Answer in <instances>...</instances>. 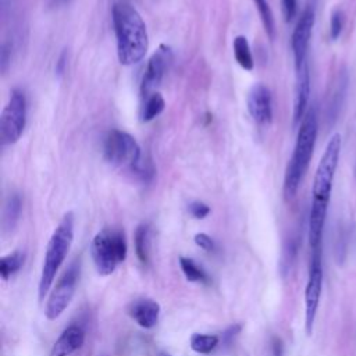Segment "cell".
<instances>
[{
	"instance_id": "obj_11",
	"label": "cell",
	"mask_w": 356,
	"mask_h": 356,
	"mask_svg": "<svg viewBox=\"0 0 356 356\" xmlns=\"http://www.w3.org/2000/svg\"><path fill=\"white\" fill-rule=\"evenodd\" d=\"M314 7L312 4H307L303 13L300 14L295 29L292 32V39H291V46H292V53H293V61H295V70H300L306 61V54L309 49V42L312 38L313 26H314Z\"/></svg>"
},
{
	"instance_id": "obj_6",
	"label": "cell",
	"mask_w": 356,
	"mask_h": 356,
	"mask_svg": "<svg viewBox=\"0 0 356 356\" xmlns=\"http://www.w3.org/2000/svg\"><path fill=\"white\" fill-rule=\"evenodd\" d=\"M341 146H342V139L339 134H334L325 146V150L318 161L314 179H313V188H312V195L313 206H321V207H328L331 192H332V184H334V177L335 171L338 167L339 161V154H341Z\"/></svg>"
},
{
	"instance_id": "obj_25",
	"label": "cell",
	"mask_w": 356,
	"mask_h": 356,
	"mask_svg": "<svg viewBox=\"0 0 356 356\" xmlns=\"http://www.w3.org/2000/svg\"><path fill=\"white\" fill-rule=\"evenodd\" d=\"M188 211L189 214L196 218V220H203L206 218L209 214H210V207L209 204H206L204 202H200V200H193L188 204Z\"/></svg>"
},
{
	"instance_id": "obj_30",
	"label": "cell",
	"mask_w": 356,
	"mask_h": 356,
	"mask_svg": "<svg viewBox=\"0 0 356 356\" xmlns=\"http://www.w3.org/2000/svg\"><path fill=\"white\" fill-rule=\"evenodd\" d=\"M241 330H242V325H241V324H234V325H231V327L227 328V331L222 334V341H224L225 343H229V342L239 334Z\"/></svg>"
},
{
	"instance_id": "obj_31",
	"label": "cell",
	"mask_w": 356,
	"mask_h": 356,
	"mask_svg": "<svg viewBox=\"0 0 356 356\" xmlns=\"http://www.w3.org/2000/svg\"><path fill=\"white\" fill-rule=\"evenodd\" d=\"M271 355L273 356L284 355V343L278 337H273V339H271Z\"/></svg>"
},
{
	"instance_id": "obj_20",
	"label": "cell",
	"mask_w": 356,
	"mask_h": 356,
	"mask_svg": "<svg viewBox=\"0 0 356 356\" xmlns=\"http://www.w3.org/2000/svg\"><path fill=\"white\" fill-rule=\"evenodd\" d=\"M25 263V253L22 250H15L10 254H6L0 260V275L4 281L11 278L15 273L21 270Z\"/></svg>"
},
{
	"instance_id": "obj_29",
	"label": "cell",
	"mask_w": 356,
	"mask_h": 356,
	"mask_svg": "<svg viewBox=\"0 0 356 356\" xmlns=\"http://www.w3.org/2000/svg\"><path fill=\"white\" fill-rule=\"evenodd\" d=\"M67 60H68V56H67V50H63L61 51V54L58 56V58H57V61H56V74L58 75V76H61L64 72H65V70H67Z\"/></svg>"
},
{
	"instance_id": "obj_14",
	"label": "cell",
	"mask_w": 356,
	"mask_h": 356,
	"mask_svg": "<svg viewBox=\"0 0 356 356\" xmlns=\"http://www.w3.org/2000/svg\"><path fill=\"white\" fill-rule=\"evenodd\" d=\"M310 97V72L307 63L303 64L300 70L296 71V89L293 100V124L302 122L309 104Z\"/></svg>"
},
{
	"instance_id": "obj_4",
	"label": "cell",
	"mask_w": 356,
	"mask_h": 356,
	"mask_svg": "<svg viewBox=\"0 0 356 356\" xmlns=\"http://www.w3.org/2000/svg\"><path fill=\"white\" fill-rule=\"evenodd\" d=\"M128 253V245L124 231L117 228H103L90 243V254L96 271L102 277L114 273L118 263L124 261Z\"/></svg>"
},
{
	"instance_id": "obj_16",
	"label": "cell",
	"mask_w": 356,
	"mask_h": 356,
	"mask_svg": "<svg viewBox=\"0 0 356 356\" xmlns=\"http://www.w3.org/2000/svg\"><path fill=\"white\" fill-rule=\"evenodd\" d=\"M135 253L142 264H147L150 260V242H152V228L150 224L142 222L136 227L135 235Z\"/></svg>"
},
{
	"instance_id": "obj_24",
	"label": "cell",
	"mask_w": 356,
	"mask_h": 356,
	"mask_svg": "<svg viewBox=\"0 0 356 356\" xmlns=\"http://www.w3.org/2000/svg\"><path fill=\"white\" fill-rule=\"evenodd\" d=\"M343 25H345V15L342 10L335 8L331 13V18H330V36L332 40H337L341 36Z\"/></svg>"
},
{
	"instance_id": "obj_8",
	"label": "cell",
	"mask_w": 356,
	"mask_h": 356,
	"mask_svg": "<svg viewBox=\"0 0 356 356\" xmlns=\"http://www.w3.org/2000/svg\"><path fill=\"white\" fill-rule=\"evenodd\" d=\"M323 288V264H321V248L312 250L309 278L305 288V330L307 335H312L313 325L317 316Z\"/></svg>"
},
{
	"instance_id": "obj_5",
	"label": "cell",
	"mask_w": 356,
	"mask_h": 356,
	"mask_svg": "<svg viewBox=\"0 0 356 356\" xmlns=\"http://www.w3.org/2000/svg\"><path fill=\"white\" fill-rule=\"evenodd\" d=\"M103 156L110 164L128 170L134 175L138 174L145 160L136 139L121 129H111L106 135L103 140Z\"/></svg>"
},
{
	"instance_id": "obj_17",
	"label": "cell",
	"mask_w": 356,
	"mask_h": 356,
	"mask_svg": "<svg viewBox=\"0 0 356 356\" xmlns=\"http://www.w3.org/2000/svg\"><path fill=\"white\" fill-rule=\"evenodd\" d=\"M21 210H22V200L21 196L18 193H13L8 196L6 206H4V211H3V231L6 234H10L15 229L18 221H19V216H21Z\"/></svg>"
},
{
	"instance_id": "obj_10",
	"label": "cell",
	"mask_w": 356,
	"mask_h": 356,
	"mask_svg": "<svg viewBox=\"0 0 356 356\" xmlns=\"http://www.w3.org/2000/svg\"><path fill=\"white\" fill-rule=\"evenodd\" d=\"M171 61L172 50L167 44H160L157 50L150 56L140 83V95L143 99L152 95L153 89L161 83Z\"/></svg>"
},
{
	"instance_id": "obj_28",
	"label": "cell",
	"mask_w": 356,
	"mask_h": 356,
	"mask_svg": "<svg viewBox=\"0 0 356 356\" xmlns=\"http://www.w3.org/2000/svg\"><path fill=\"white\" fill-rule=\"evenodd\" d=\"M11 61V46L8 43H3L1 44V50H0V68L1 72H6L8 65Z\"/></svg>"
},
{
	"instance_id": "obj_9",
	"label": "cell",
	"mask_w": 356,
	"mask_h": 356,
	"mask_svg": "<svg viewBox=\"0 0 356 356\" xmlns=\"http://www.w3.org/2000/svg\"><path fill=\"white\" fill-rule=\"evenodd\" d=\"M79 277V264L78 261H74L68 270L63 274V277L57 281L56 286L51 289L46 307H44V314L47 320H56L58 318L64 310L70 306L75 289H76V282Z\"/></svg>"
},
{
	"instance_id": "obj_33",
	"label": "cell",
	"mask_w": 356,
	"mask_h": 356,
	"mask_svg": "<svg viewBox=\"0 0 356 356\" xmlns=\"http://www.w3.org/2000/svg\"><path fill=\"white\" fill-rule=\"evenodd\" d=\"M160 356H171V355H168V353H161Z\"/></svg>"
},
{
	"instance_id": "obj_23",
	"label": "cell",
	"mask_w": 356,
	"mask_h": 356,
	"mask_svg": "<svg viewBox=\"0 0 356 356\" xmlns=\"http://www.w3.org/2000/svg\"><path fill=\"white\" fill-rule=\"evenodd\" d=\"M256 8H257V13L260 15V19H261V24L264 26V31L268 35V38H274L275 35V24H274V17H273V11L270 8V4L267 0H253Z\"/></svg>"
},
{
	"instance_id": "obj_2",
	"label": "cell",
	"mask_w": 356,
	"mask_h": 356,
	"mask_svg": "<svg viewBox=\"0 0 356 356\" xmlns=\"http://www.w3.org/2000/svg\"><path fill=\"white\" fill-rule=\"evenodd\" d=\"M317 113L312 106L307 108L302 122L299 124L296 143L285 170L284 197L286 200H292L296 196L300 182L309 168L317 139Z\"/></svg>"
},
{
	"instance_id": "obj_22",
	"label": "cell",
	"mask_w": 356,
	"mask_h": 356,
	"mask_svg": "<svg viewBox=\"0 0 356 356\" xmlns=\"http://www.w3.org/2000/svg\"><path fill=\"white\" fill-rule=\"evenodd\" d=\"M179 267L185 275V278L191 282H207L209 277L202 266H199L193 259L181 256L179 257Z\"/></svg>"
},
{
	"instance_id": "obj_13",
	"label": "cell",
	"mask_w": 356,
	"mask_h": 356,
	"mask_svg": "<svg viewBox=\"0 0 356 356\" xmlns=\"http://www.w3.org/2000/svg\"><path fill=\"white\" fill-rule=\"evenodd\" d=\"M128 314L131 318L142 328H153L160 317V305L149 298H142L134 300L128 307Z\"/></svg>"
},
{
	"instance_id": "obj_7",
	"label": "cell",
	"mask_w": 356,
	"mask_h": 356,
	"mask_svg": "<svg viewBox=\"0 0 356 356\" xmlns=\"http://www.w3.org/2000/svg\"><path fill=\"white\" fill-rule=\"evenodd\" d=\"M26 124V99L22 90L13 89L0 115V138L4 145L15 143Z\"/></svg>"
},
{
	"instance_id": "obj_19",
	"label": "cell",
	"mask_w": 356,
	"mask_h": 356,
	"mask_svg": "<svg viewBox=\"0 0 356 356\" xmlns=\"http://www.w3.org/2000/svg\"><path fill=\"white\" fill-rule=\"evenodd\" d=\"M165 107V100L159 92H153L147 97H145L142 111H140V120L143 122H149L153 118H156L159 114L163 113Z\"/></svg>"
},
{
	"instance_id": "obj_27",
	"label": "cell",
	"mask_w": 356,
	"mask_h": 356,
	"mask_svg": "<svg viewBox=\"0 0 356 356\" xmlns=\"http://www.w3.org/2000/svg\"><path fill=\"white\" fill-rule=\"evenodd\" d=\"M281 8H282V14H284L285 21L291 22L296 15L298 0H281Z\"/></svg>"
},
{
	"instance_id": "obj_15",
	"label": "cell",
	"mask_w": 356,
	"mask_h": 356,
	"mask_svg": "<svg viewBox=\"0 0 356 356\" xmlns=\"http://www.w3.org/2000/svg\"><path fill=\"white\" fill-rule=\"evenodd\" d=\"M85 342V331L79 325H68L53 343L49 356H70Z\"/></svg>"
},
{
	"instance_id": "obj_1",
	"label": "cell",
	"mask_w": 356,
	"mask_h": 356,
	"mask_svg": "<svg viewBox=\"0 0 356 356\" xmlns=\"http://www.w3.org/2000/svg\"><path fill=\"white\" fill-rule=\"evenodd\" d=\"M117 42V57L122 65H134L143 60L149 36L139 11L129 3H115L111 10Z\"/></svg>"
},
{
	"instance_id": "obj_12",
	"label": "cell",
	"mask_w": 356,
	"mask_h": 356,
	"mask_svg": "<svg viewBox=\"0 0 356 356\" xmlns=\"http://www.w3.org/2000/svg\"><path fill=\"white\" fill-rule=\"evenodd\" d=\"M246 104L249 114L259 125H268L273 120V97L270 89L263 83H256L250 88Z\"/></svg>"
},
{
	"instance_id": "obj_18",
	"label": "cell",
	"mask_w": 356,
	"mask_h": 356,
	"mask_svg": "<svg viewBox=\"0 0 356 356\" xmlns=\"http://www.w3.org/2000/svg\"><path fill=\"white\" fill-rule=\"evenodd\" d=\"M232 49H234V57L236 63L246 71H252L254 67V58L252 54L250 44L243 35H238L234 38L232 42Z\"/></svg>"
},
{
	"instance_id": "obj_32",
	"label": "cell",
	"mask_w": 356,
	"mask_h": 356,
	"mask_svg": "<svg viewBox=\"0 0 356 356\" xmlns=\"http://www.w3.org/2000/svg\"><path fill=\"white\" fill-rule=\"evenodd\" d=\"M58 1H60V3H63V4H65V3H70L71 0H58Z\"/></svg>"
},
{
	"instance_id": "obj_26",
	"label": "cell",
	"mask_w": 356,
	"mask_h": 356,
	"mask_svg": "<svg viewBox=\"0 0 356 356\" xmlns=\"http://www.w3.org/2000/svg\"><path fill=\"white\" fill-rule=\"evenodd\" d=\"M193 241H195V243H196L200 249H203V250H206V252H213V250L216 249L214 241L211 239V236H209V235L204 234V232H197V234L193 236Z\"/></svg>"
},
{
	"instance_id": "obj_3",
	"label": "cell",
	"mask_w": 356,
	"mask_h": 356,
	"mask_svg": "<svg viewBox=\"0 0 356 356\" xmlns=\"http://www.w3.org/2000/svg\"><path fill=\"white\" fill-rule=\"evenodd\" d=\"M74 228H75V217L72 211H67L60 220L58 225L53 231L44 253V260L42 266V273L39 278L38 296L39 300H43L49 289L51 288L56 274L61 264L64 263L72 241H74Z\"/></svg>"
},
{
	"instance_id": "obj_21",
	"label": "cell",
	"mask_w": 356,
	"mask_h": 356,
	"mask_svg": "<svg viewBox=\"0 0 356 356\" xmlns=\"http://www.w3.org/2000/svg\"><path fill=\"white\" fill-rule=\"evenodd\" d=\"M218 342H220L218 335L199 334V332L192 334V337L189 339V345H191L192 350H195L196 353H203V355L213 352L217 348Z\"/></svg>"
}]
</instances>
